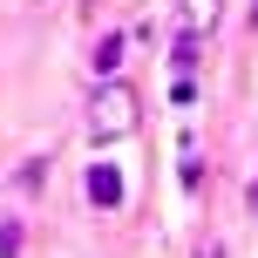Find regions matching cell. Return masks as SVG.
Masks as SVG:
<instances>
[{
  "label": "cell",
  "instance_id": "obj_7",
  "mask_svg": "<svg viewBox=\"0 0 258 258\" xmlns=\"http://www.w3.org/2000/svg\"><path fill=\"white\" fill-rule=\"evenodd\" d=\"M116 61H122V34H109V41H102V48H95V68H102V82H109V75H116Z\"/></svg>",
  "mask_w": 258,
  "mask_h": 258
},
{
  "label": "cell",
  "instance_id": "obj_9",
  "mask_svg": "<svg viewBox=\"0 0 258 258\" xmlns=\"http://www.w3.org/2000/svg\"><path fill=\"white\" fill-rule=\"evenodd\" d=\"M197 258H224V245H204V251H197Z\"/></svg>",
  "mask_w": 258,
  "mask_h": 258
},
{
  "label": "cell",
  "instance_id": "obj_6",
  "mask_svg": "<svg viewBox=\"0 0 258 258\" xmlns=\"http://www.w3.org/2000/svg\"><path fill=\"white\" fill-rule=\"evenodd\" d=\"M0 258H21V218L0 211Z\"/></svg>",
  "mask_w": 258,
  "mask_h": 258
},
{
  "label": "cell",
  "instance_id": "obj_10",
  "mask_svg": "<svg viewBox=\"0 0 258 258\" xmlns=\"http://www.w3.org/2000/svg\"><path fill=\"white\" fill-rule=\"evenodd\" d=\"M251 218H258V183H251Z\"/></svg>",
  "mask_w": 258,
  "mask_h": 258
},
{
  "label": "cell",
  "instance_id": "obj_1",
  "mask_svg": "<svg viewBox=\"0 0 258 258\" xmlns=\"http://www.w3.org/2000/svg\"><path fill=\"white\" fill-rule=\"evenodd\" d=\"M136 122H143V95L122 75H109L89 95V143H122V136H136Z\"/></svg>",
  "mask_w": 258,
  "mask_h": 258
},
{
  "label": "cell",
  "instance_id": "obj_5",
  "mask_svg": "<svg viewBox=\"0 0 258 258\" xmlns=\"http://www.w3.org/2000/svg\"><path fill=\"white\" fill-rule=\"evenodd\" d=\"M197 48H204L197 34H177V48H170V61H177V75H190V68H197Z\"/></svg>",
  "mask_w": 258,
  "mask_h": 258
},
{
  "label": "cell",
  "instance_id": "obj_4",
  "mask_svg": "<svg viewBox=\"0 0 258 258\" xmlns=\"http://www.w3.org/2000/svg\"><path fill=\"white\" fill-rule=\"evenodd\" d=\"M183 14H190V34H211L218 27V0H183Z\"/></svg>",
  "mask_w": 258,
  "mask_h": 258
},
{
  "label": "cell",
  "instance_id": "obj_3",
  "mask_svg": "<svg viewBox=\"0 0 258 258\" xmlns=\"http://www.w3.org/2000/svg\"><path fill=\"white\" fill-rule=\"evenodd\" d=\"M177 143H183V163H177V170H183V190H197V183H204V156H197V136H177Z\"/></svg>",
  "mask_w": 258,
  "mask_h": 258
},
{
  "label": "cell",
  "instance_id": "obj_2",
  "mask_svg": "<svg viewBox=\"0 0 258 258\" xmlns=\"http://www.w3.org/2000/svg\"><path fill=\"white\" fill-rule=\"evenodd\" d=\"M82 190H89V204H95V211H122V170H116V163H95Z\"/></svg>",
  "mask_w": 258,
  "mask_h": 258
},
{
  "label": "cell",
  "instance_id": "obj_8",
  "mask_svg": "<svg viewBox=\"0 0 258 258\" xmlns=\"http://www.w3.org/2000/svg\"><path fill=\"white\" fill-rule=\"evenodd\" d=\"M170 102L190 109V102H197V82H190V75H177V82H170Z\"/></svg>",
  "mask_w": 258,
  "mask_h": 258
}]
</instances>
